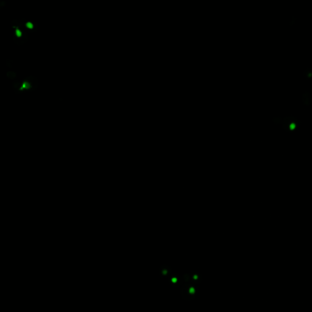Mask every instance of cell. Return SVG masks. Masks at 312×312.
Here are the masks:
<instances>
[{"label": "cell", "instance_id": "3", "mask_svg": "<svg viewBox=\"0 0 312 312\" xmlns=\"http://www.w3.org/2000/svg\"><path fill=\"white\" fill-rule=\"evenodd\" d=\"M298 121L296 118H295L294 117H286L283 119V128L286 130V131H290L291 130H293L296 127V122H298Z\"/></svg>", "mask_w": 312, "mask_h": 312}, {"label": "cell", "instance_id": "6", "mask_svg": "<svg viewBox=\"0 0 312 312\" xmlns=\"http://www.w3.org/2000/svg\"><path fill=\"white\" fill-rule=\"evenodd\" d=\"M302 101L306 106H309L312 102V98L309 92H305L302 96Z\"/></svg>", "mask_w": 312, "mask_h": 312}, {"label": "cell", "instance_id": "5", "mask_svg": "<svg viewBox=\"0 0 312 312\" xmlns=\"http://www.w3.org/2000/svg\"><path fill=\"white\" fill-rule=\"evenodd\" d=\"M191 279H192V283L199 284L202 281V277L199 273L197 271H192L191 272Z\"/></svg>", "mask_w": 312, "mask_h": 312}, {"label": "cell", "instance_id": "7", "mask_svg": "<svg viewBox=\"0 0 312 312\" xmlns=\"http://www.w3.org/2000/svg\"><path fill=\"white\" fill-rule=\"evenodd\" d=\"M304 76L307 80L312 79V68H308L304 72Z\"/></svg>", "mask_w": 312, "mask_h": 312}, {"label": "cell", "instance_id": "9", "mask_svg": "<svg viewBox=\"0 0 312 312\" xmlns=\"http://www.w3.org/2000/svg\"><path fill=\"white\" fill-rule=\"evenodd\" d=\"M273 122L276 124V125H279L281 123V122H282V118L280 117H274V118L273 119Z\"/></svg>", "mask_w": 312, "mask_h": 312}, {"label": "cell", "instance_id": "1", "mask_svg": "<svg viewBox=\"0 0 312 312\" xmlns=\"http://www.w3.org/2000/svg\"><path fill=\"white\" fill-rule=\"evenodd\" d=\"M12 85L17 94H22L26 91H34L37 88L38 82L35 77L29 76L24 79L23 83L14 81Z\"/></svg>", "mask_w": 312, "mask_h": 312}, {"label": "cell", "instance_id": "8", "mask_svg": "<svg viewBox=\"0 0 312 312\" xmlns=\"http://www.w3.org/2000/svg\"><path fill=\"white\" fill-rule=\"evenodd\" d=\"M6 76L10 79H14L16 78V76H17V75H16V73L14 72H12V71H10V72H7L6 73Z\"/></svg>", "mask_w": 312, "mask_h": 312}, {"label": "cell", "instance_id": "11", "mask_svg": "<svg viewBox=\"0 0 312 312\" xmlns=\"http://www.w3.org/2000/svg\"><path fill=\"white\" fill-rule=\"evenodd\" d=\"M293 20H291V22H290V26L293 25L295 24V22H296V18H295L294 17H293Z\"/></svg>", "mask_w": 312, "mask_h": 312}, {"label": "cell", "instance_id": "10", "mask_svg": "<svg viewBox=\"0 0 312 312\" xmlns=\"http://www.w3.org/2000/svg\"><path fill=\"white\" fill-rule=\"evenodd\" d=\"M183 279H184V282H185V283H188V282L190 281V280L191 278H190V275H189L188 274L186 273V274H184V276H183Z\"/></svg>", "mask_w": 312, "mask_h": 312}, {"label": "cell", "instance_id": "4", "mask_svg": "<svg viewBox=\"0 0 312 312\" xmlns=\"http://www.w3.org/2000/svg\"><path fill=\"white\" fill-rule=\"evenodd\" d=\"M172 273V269L171 267L164 265L160 268L159 269V273L160 276L162 277H167L168 275H169L171 273Z\"/></svg>", "mask_w": 312, "mask_h": 312}, {"label": "cell", "instance_id": "2", "mask_svg": "<svg viewBox=\"0 0 312 312\" xmlns=\"http://www.w3.org/2000/svg\"><path fill=\"white\" fill-rule=\"evenodd\" d=\"M196 287L188 283L184 284L180 290V293L183 299L185 300L191 301L195 298L196 291Z\"/></svg>", "mask_w": 312, "mask_h": 312}]
</instances>
